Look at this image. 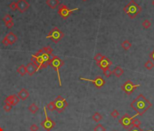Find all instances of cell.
Returning <instances> with one entry per match:
<instances>
[{"label": "cell", "instance_id": "6da1fadb", "mask_svg": "<svg viewBox=\"0 0 154 131\" xmlns=\"http://www.w3.org/2000/svg\"><path fill=\"white\" fill-rule=\"evenodd\" d=\"M53 58H54L53 54H47L43 49H40L38 52L31 56V62L35 66L36 71H38L39 69L46 68Z\"/></svg>", "mask_w": 154, "mask_h": 131}, {"label": "cell", "instance_id": "7a4b0ae2", "mask_svg": "<svg viewBox=\"0 0 154 131\" xmlns=\"http://www.w3.org/2000/svg\"><path fill=\"white\" fill-rule=\"evenodd\" d=\"M152 104L149 99L145 98L142 94L139 95L131 103V107L136 111V116H142L145 112H147L150 109H151Z\"/></svg>", "mask_w": 154, "mask_h": 131}, {"label": "cell", "instance_id": "3957f363", "mask_svg": "<svg viewBox=\"0 0 154 131\" xmlns=\"http://www.w3.org/2000/svg\"><path fill=\"white\" fill-rule=\"evenodd\" d=\"M125 14L128 15V16L130 18H135L140 12H141V7H140V5L136 3L134 0H132L131 2H129L125 7L123 8Z\"/></svg>", "mask_w": 154, "mask_h": 131}, {"label": "cell", "instance_id": "277c9868", "mask_svg": "<svg viewBox=\"0 0 154 131\" xmlns=\"http://www.w3.org/2000/svg\"><path fill=\"white\" fill-rule=\"evenodd\" d=\"M64 60H62L61 58H59L58 56H54V58H52V60L49 62V66H50L51 67L54 68V69L56 71V73H57L59 86L60 87L62 86V80H61V77H60V68L64 66Z\"/></svg>", "mask_w": 154, "mask_h": 131}, {"label": "cell", "instance_id": "5b68a950", "mask_svg": "<svg viewBox=\"0 0 154 131\" xmlns=\"http://www.w3.org/2000/svg\"><path fill=\"white\" fill-rule=\"evenodd\" d=\"M64 33H63L58 27H53L52 29H51V31L48 33L46 38L51 39V40L54 43H58L59 41H61L64 38Z\"/></svg>", "mask_w": 154, "mask_h": 131}, {"label": "cell", "instance_id": "8992f818", "mask_svg": "<svg viewBox=\"0 0 154 131\" xmlns=\"http://www.w3.org/2000/svg\"><path fill=\"white\" fill-rule=\"evenodd\" d=\"M44 112H45V120L41 122V126L43 127L44 129H45L46 131H51L54 127H56V122H54V120H52V119L48 117L46 109H44Z\"/></svg>", "mask_w": 154, "mask_h": 131}, {"label": "cell", "instance_id": "52a82bcc", "mask_svg": "<svg viewBox=\"0 0 154 131\" xmlns=\"http://www.w3.org/2000/svg\"><path fill=\"white\" fill-rule=\"evenodd\" d=\"M54 105H56V110L58 113H62L68 107L67 101L62 96H56V100H54Z\"/></svg>", "mask_w": 154, "mask_h": 131}, {"label": "cell", "instance_id": "ba28073f", "mask_svg": "<svg viewBox=\"0 0 154 131\" xmlns=\"http://www.w3.org/2000/svg\"><path fill=\"white\" fill-rule=\"evenodd\" d=\"M79 8H73V9H69L66 5H60L58 8V14L60 15V16L63 19H67L70 16V15L73 12V11H77Z\"/></svg>", "mask_w": 154, "mask_h": 131}, {"label": "cell", "instance_id": "9c48e42d", "mask_svg": "<svg viewBox=\"0 0 154 131\" xmlns=\"http://www.w3.org/2000/svg\"><path fill=\"white\" fill-rule=\"evenodd\" d=\"M138 87H140V85H135L133 84V82H132V80H127L126 82L123 83L121 88V90L124 91L127 95H131Z\"/></svg>", "mask_w": 154, "mask_h": 131}, {"label": "cell", "instance_id": "30bf717a", "mask_svg": "<svg viewBox=\"0 0 154 131\" xmlns=\"http://www.w3.org/2000/svg\"><path fill=\"white\" fill-rule=\"evenodd\" d=\"M133 117H131L129 114H124L121 118L119 119V123L125 128V129H129L132 128V123Z\"/></svg>", "mask_w": 154, "mask_h": 131}, {"label": "cell", "instance_id": "8fae6325", "mask_svg": "<svg viewBox=\"0 0 154 131\" xmlns=\"http://www.w3.org/2000/svg\"><path fill=\"white\" fill-rule=\"evenodd\" d=\"M81 80H85V81H88V82L93 83V84L95 86V87H97L98 89L102 88V87H103L104 84H105V80H104V79L102 78V77H100V76L96 77L94 79H87V78L81 77Z\"/></svg>", "mask_w": 154, "mask_h": 131}, {"label": "cell", "instance_id": "7c38bea8", "mask_svg": "<svg viewBox=\"0 0 154 131\" xmlns=\"http://www.w3.org/2000/svg\"><path fill=\"white\" fill-rule=\"evenodd\" d=\"M96 64H97V66L101 68V69L104 70V69H106V68H109L110 66H112V64L113 63H112V61L109 59V58L103 56V58H102V60H101L100 62H98V63H96Z\"/></svg>", "mask_w": 154, "mask_h": 131}, {"label": "cell", "instance_id": "4fadbf2b", "mask_svg": "<svg viewBox=\"0 0 154 131\" xmlns=\"http://www.w3.org/2000/svg\"><path fill=\"white\" fill-rule=\"evenodd\" d=\"M19 98H18L17 95H11V96H7L5 99V103L7 104V105L10 106H16L18 103H19Z\"/></svg>", "mask_w": 154, "mask_h": 131}, {"label": "cell", "instance_id": "5bb4252c", "mask_svg": "<svg viewBox=\"0 0 154 131\" xmlns=\"http://www.w3.org/2000/svg\"><path fill=\"white\" fill-rule=\"evenodd\" d=\"M17 10L20 13H24L30 7V5L26 0H18L17 2Z\"/></svg>", "mask_w": 154, "mask_h": 131}, {"label": "cell", "instance_id": "9a60e30c", "mask_svg": "<svg viewBox=\"0 0 154 131\" xmlns=\"http://www.w3.org/2000/svg\"><path fill=\"white\" fill-rule=\"evenodd\" d=\"M26 74H27L29 77H32V76L35 75V73L36 72V67L34 65L33 63H28L27 65L26 66Z\"/></svg>", "mask_w": 154, "mask_h": 131}, {"label": "cell", "instance_id": "2e32d148", "mask_svg": "<svg viewBox=\"0 0 154 131\" xmlns=\"http://www.w3.org/2000/svg\"><path fill=\"white\" fill-rule=\"evenodd\" d=\"M5 37L7 39L9 45H14V44L17 41V36H16L15 33H13V32H9Z\"/></svg>", "mask_w": 154, "mask_h": 131}, {"label": "cell", "instance_id": "e0dca14e", "mask_svg": "<svg viewBox=\"0 0 154 131\" xmlns=\"http://www.w3.org/2000/svg\"><path fill=\"white\" fill-rule=\"evenodd\" d=\"M17 96H18V98H19V99L24 100H24L27 99L28 96H29V92H28L26 88H22L19 92H18Z\"/></svg>", "mask_w": 154, "mask_h": 131}, {"label": "cell", "instance_id": "ac0fdd59", "mask_svg": "<svg viewBox=\"0 0 154 131\" xmlns=\"http://www.w3.org/2000/svg\"><path fill=\"white\" fill-rule=\"evenodd\" d=\"M46 5L52 9H54L60 5V2L59 0H46Z\"/></svg>", "mask_w": 154, "mask_h": 131}, {"label": "cell", "instance_id": "d6986e66", "mask_svg": "<svg viewBox=\"0 0 154 131\" xmlns=\"http://www.w3.org/2000/svg\"><path fill=\"white\" fill-rule=\"evenodd\" d=\"M123 73H124V71H123V69L121 67V66H116L114 69H113V74L116 77H121V76L123 75Z\"/></svg>", "mask_w": 154, "mask_h": 131}, {"label": "cell", "instance_id": "ffe728a7", "mask_svg": "<svg viewBox=\"0 0 154 131\" xmlns=\"http://www.w3.org/2000/svg\"><path fill=\"white\" fill-rule=\"evenodd\" d=\"M28 110H29L32 114H35L39 110V107L35 103H32L31 105L28 107Z\"/></svg>", "mask_w": 154, "mask_h": 131}, {"label": "cell", "instance_id": "44dd1931", "mask_svg": "<svg viewBox=\"0 0 154 131\" xmlns=\"http://www.w3.org/2000/svg\"><path fill=\"white\" fill-rule=\"evenodd\" d=\"M16 71H17V73L19 74L20 76H22V77H24V75H26V66L24 65H21L17 67V69H16Z\"/></svg>", "mask_w": 154, "mask_h": 131}, {"label": "cell", "instance_id": "7402d4cb", "mask_svg": "<svg viewBox=\"0 0 154 131\" xmlns=\"http://www.w3.org/2000/svg\"><path fill=\"white\" fill-rule=\"evenodd\" d=\"M92 118L94 122H100V121L102 119V116L101 115L99 112H95V113L92 116Z\"/></svg>", "mask_w": 154, "mask_h": 131}, {"label": "cell", "instance_id": "603a6c76", "mask_svg": "<svg viewBox=\"0 0 154 131\" xmlns=\"http://www.w3.org/2000/svg\"><path fill=\"white\" fill-rule=\"evenodd\" d=\"M121 47H122L124 50H129V49L132 47V43L129 40H124L122 43H121Z\"/></svg>", "mask_w": 154, "mask_h": 131}, {"label": "cell", "instance_id": "cb8c5ba5", "mask_svg": "<svg viewBox=\"0 0 154 131\" xmlns=\"http://www.w3.org/2000/svg\"><path fill=\"white\" fill-rule=\"evenodd\" d=\"M140 125H141V121L139 118L133 117V119H132V127L133 128H140Z\"/></svg>", "mask_w": 154, "mask_h": 131}, {"label": "cell", "instance_id": "d4e9b609", "mask_svg": "<svg viewBox=\"0 0 154 131\" xmlns=\"http://www.w3.org/2000/svg\"><path fill=\"white\" fill-rule=\"evenodd\" d=\"M144 66H145L146 69L148 70H151L152 68L154 67V63L152 61H151V59H149L148 61L145 62V64H144Z\"/></svg>", "mask_w": 154, "mask_h": 131}, {"label": "cell", "instance_id": "484cf974", "mask_svg": "<svg viewBox=\"0 0 154 131\" xmlns=\"http://www.w3.org/2000/svg\"><path fill=\"white\" fill-rule=\"evenodd\" d=\"M46 109L48 110V111H50V112L56 110V105H54V101L49 102V103L47 104V106H46Z\"/></svg>", "mask_w": 154, "mask_h": 131}, {"label": "cell", "instance_id": "4316f807", "mask_svg": "<svg viewBox=\"0 0 154 131\" xmlns=\"http://www.w3.org/2000/svg\"><path fill=\"white\" fill-rule=\"evenodd\" d=\"M142 26H143L145 29H149V28L151 26V22L150 21V20H148V19L144 20V21L142 22Z\"/></svg>", "mask_w": 154, "mask_h": 131}, {"label": "cell", "instance_id": "83f0119b", "mask_svg": "<svg viewBox=\"0 0 154 131\" xmlns=\"http://www.w3.org/2000/svg\"><path fill=\"white\" fill-rule=\"evenodd\" d=\"M102 71H103V75L105 76V77H110L113 75V71L110 68H106V69L102 70Z\"/></svg>", "mask_w": 154, "mask_h": 131}, {"label": "cell", "instance_id": "f1b7e54d", "mask_svg": "<svg viewBox=\"0 0 154 131\" xmlns=\"http://www.w3.org/2000/svg\"><path fill=\"white\" fill-rule=\"evenodd\" d=\"M8 7L9 8L11 9V10L12 11H16V10H17V3H16V2H12V3L10 4V5H8Z\"/></svg>", "mask_w": 154, "mask_h": 131}, {"label": "cell", "instance_id": "f546056e", "mask_svg": "<svg viewBox=\"0 0 154 131\" xmlns=\"http://www.w3.org/2000/svg\"><path fill=\"white\" fill-rule=\"evenodd\" d=\"M94 131H106V128H104L102 125L101 124H98L95 128H94Z\"/></svg>", "mask_w": 154, "mask_h": 131}, {"label": "cell", "instance_id": "4dcf8cb0", "mask_svg": "<svg viewBox=\"0 0 154 131\" xmlns=\"http://www.w3.org/2000/svg\"><path fill=\"white\" fill-rule=\"evenodd\" d=\"M103 58V56H102L101 53H98V54H96L95 56H94V60L96 61V63H98V62H100L101 60H102V58Z\"/></svg>", "mask_w": 154, "mask_h": 131}, {"label": "cell", "instance_id": "1f68e13d", "mask_svg": "<svg viewBox=\"0 0 154 131\" xmlns=\"http://www.w3.org/2000/svg\"><path fill=\"white\" fill-rule=\"evenodd\" d=\"M13 20V18H12V16H10V15H5V16L3 18V21L5 22V23H7V22H9V21H12Z\"/></svg>", "mask_w": 154, "mask_h": 131}, {"label": "cell", "instance_id": "d6a6232c", "mask_svg": "<svg viewBox=\"0 0 154 131\" xmlns=\"http://www.w3.org/2000/svg\"><path fill=\"white\" fill-rule=\"evenodd\" d=\"M44 51H45V53H47V54H53V48L51 47H44V48H42Z\"/></svg>", "mask_w": 154, "mask_h": 131}, {"label": "cell", "instance_id": "836d02e7", "mask_svg": "<svg viewBox=\"0 0 154 131\" xmlns=\"http://www.w3.org/2000/svg\"><path fill=\"white\" fill-rule=\"evenodd\" d=\"M111 116L113 117V118H117V117H119L120 114H119V112H118L117 109H114V110H113V112L111 113Z\"/></svg>", "mask_w": 154, "mask_h": 131}, {"label": "cell", "instance_id": "e575fe53", "mask_svg": "<svg viewBox=\"0 0 154 131\" xmlns=\"http://www.w3.org/2000/svg\"><path fill=\"white\" fill-rule=\"evenodd\" d=\"M127 131H152V130H142L140 128H133V127H132L129 129H127Z\"/></svg>", "mask_w": 154, "mask_h": 131}, {"label": "cell", "instance_id": "d590c367", "mask_svg": "<svg viewBox=\"0 0 154 131\" xmlns=\"http://www.w3.org/2000/svg\"><path fill=\"white\" fill-rule=\"evenodd\" d=\"M39 130V127L36 124H33L30 127V131H38Z\"/></svg>", "mask_w": 154, "mask_h": 131}, {"label": "cell", "instance_id": "8d00e7d4", "mask_svg": "<svg viewBox=\"0 0 154 131\" xmlns=\"http://www.w3.org/2000/svg\"><path fill=\"white\" fill-rule=\"evenodd\" d=\"M4 109H5V112H10L11 109H12V106L7 105V104H5V106H4Z\"/></svg>", "mask_w": 154, "mask_h": 131}, {"label": "cell", "instance_id": "74e56055", "mask_svg": "<svg viewBox=\"0 0 154 131\" xmlns=\"http://www.w3.org/2000/svg\"><path fill=\"white\" fill-rule=\"evenodd\" d=\"M5 26H7V28H12L13 26H14V21H9V22H7V23H5Z\"/></svg>", "mask_w": 154, "mask_h": 131}, {"label": "cell", "instance_id": "f35d334b", "mask_svg": "<svg viewBox=\"0 0 154 131\" xmlns=\"http://www.w3.org/2000/svg\"><path fill=\"white\" fill-rule=\"evenodd\" d=\"M150 58H151V60L154 63V49L150 53Z\"/></svg>", "mask_w": 154, "mask_h": 131}, {"label": "cell", "instance_id": "ab89813d", "mask_svg": "<svg viewBox=\"0 0 154 131\" xmlns=\"http://www.w3.org/2000/svg\"><path fill=\"white\" fill-rule=\"evenodd\" d=\"M2 44H3L4 45H5V47H7V45H9L8 41H7V39L5 38V37H4V39L2 40Z\"/></svg>", "mask_w": 154, "mask_h": 131}, {"label": "cell", "instance_id": "60d3db41", "mask_svg": "<svg viewBox=\"0 0 154 131\" xmlns=\"http://www.w3.org/2000/svg\"><path fill=\"white\" fill-rule=\"evenodd\" d=\"M152 5L154 7V0H152Z\"/></svg>", "mask_w": 154, "mask_h": 131}, {"label": "cell", "instance_id": "b9f144b4", "mask_svg": "<svg viewBox=\"0 0 154 131\" xmlns=\"http://www.w3.org/2000/svg\"><path fill=\"white\" fill-rule=\"evenodd\" d=\"M82 1H83V2H85V1H87V0H82Z\"/></svg>", "mask_w": 154, "mask_h": 131}]
</instances>
